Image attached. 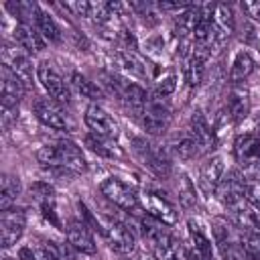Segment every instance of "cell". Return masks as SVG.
I'll return each instance as SVG.
<instances>
[{
    "instance_id": "6da1fadb",
    "label": "cell",
    "mask_w": 260,
    "mask_h": 260,
    "mask_svg": "<svg viewBox=\"0 0 260 260\" xmlns=\"http://www.w3.org/2000/svg\"><path fill=\"white\" fill-rule=\"evenodd\" d=\"M37 160L43 165L63 167L73 173H83L87 169V160L77 144L71 140H59L53 144H45L37 150Z\"/></svg>"
},
{
    "instance_id": "7a4b0ae2",
    "label": "cell",
    "mask_w": 260,
    "mask_h": 260,
    "mask_svg": "<svg viewBox=\"0 0 260 260\" xmlns=\"http://www.w3.org/2000/svg\"><path fill=\"white\" fill-rule=\"evenodd\" d=\"M140 118H142V126L148 134H152V136L162 134L171 124V106H169L167 98L158 95L156 91L148 93Z\"/></svg>"
},
{
    "instance_id": "3957f363",
    "label": "cell",
    "mask_w": 260,
    "mask_h": 260,
    "mask_svg": "<svg viewBox=\"0 0 260 260\" xmlns=\"http://www.w3.org/2000/svg\"><path fill=\"white\" fill-rule=\"evenodd\" d=\"M37 81L43 85V89L49 93L51 100L59 104H69L71 102V91L69 85L65 83L63 75L51 61H41L37 65Z\"/></svg>"
},
{
    "instance_id": "277c9868",
    "label": "cell",
    "mask_w": 260,
    "mask_h": 260,
    "mask_svg": "<svg viewBox=\"0 0 260 260\" xmlns=\"http://www.w3.org/2000/svg\"><path fill=\"white\" fill-rule=\"evenodd\" d=\"M234 156L246 173H260V136L252 132L238 134L234 140Z\"/></svg>"
},
{
    "instance_id": "5b68a950",
    "label": "cell",
    "mask_w": 260,
    "mask_h": 260,
    "mask_svg": "<svg viewBox=\"0 0 260 260\" xmlns=\"http://www.w3.org/2000/svg\"><path fill=\"white\" fill-rule=\"evenodd\" d=\"M2 65H6L26 87V91H30L35 87L32 81V63L26 51H22L18 45H10L4 43L2 45Z\"/></svg>"
},
{
    "instance_id": "8992f818",
    "label": "cell",
    "mask_w": 260,
    "mask_h": 260,
    "mask_svg": "<svg viewBox=\"0 0 260 260\" xmlns=\"http://www.w3.org/2000/svg\"><path fill=\"white\" fill-rule=\"evenodd\" d=\"M100 232L104 234L106 242L110 244L112 250H116L118 254H132L134 252V234L130 232V228L114 217H106L102 221H98Z\"/></svg>"
},
{
    "instance_id": "52a82bcc",
    "label": "cell",
    "mask_w": 260,
    "mask_h": 260,
    "mask_svg": "<svg viewBox=\"0 0 260 260\" xmlns=\"http://www.w3.org/2000/svg\"><path fill=\"white\" fill-rule=\"evenodd\" d=\"M246 177H244V173H240L238 169H234V171H230L228 175H223V179H221V183H219V187H217V197H219V201L232 211V209H238L240 205H244V203H248L246 201V197H244V193H246Z\"/></svg>"
},
{
    "instance_id": "ba28073f",
    "label": "cell",
    "mask_w": 260,
    "mask_h": 260,
    "mask_svg": "<svg viewBox=\"0 0 260 260\" xmlns=\"http://www.w3.org/2000/svg\"><path fill=\"white\" fill-rule=\"evenodd\" d=\"M100 191H102V195L108 201H112L114 205H118L124 211H134V209L140 207V201H138L136 191L130 185H126L124 181H120L118 177L104 179L102 185H100Z\"/></svg>"
},
{
    "instance_id": "9c48e42d",
    "label": "cell",
    "mask_w": 260,
    "mask_h": 260,
    "mask_svg": "<svg viewBox=\"0 0 260 260\" xmlns=\"http://www.w3.org/2000/svg\"><path fill=\"white\" fill-rule=\"evenodd\" d=\"M132 148H134V154L142 160V165H146L158 177H167L171 173V162H169L165 150L156 148L152 142H148L140 136H134L132 138Z\"/></svg>"
},
{
    "instance_id": "30bf717a",
    "label": "cell",
    "mask_w": 260,
    "mask_h": 260,
    "mask_svg": "<svg viewBox=\"0 0 260 260\" xmlns=\"http://www.w3.org/2000/svg\"><path fill=\"white\" fill-rule=\"evenodd\" d=\"M26 228V211L20 207H10L0 213V242L2 248H12L24 234Z\"/></svg>"
},
{
    "instance_id": "8fae6325",
    "label": "cell",
    "mask_w": 260,
    "mask_h": 260,
    "mask_svg": "<svg viewBox=\"0 0 260 260\" xmlns=\"http://www.w3.org/2000/svg\"><path fill=\"white\" fill-rule=\"evenodd\" d=\"M32 112H35L37 120L41 124H45L47 128H53V130H67L69 128V122H67V116L63 112L61 104L55 102V100H51V98H39V100H35Z\"/></svg>"
},
{
    "instance_id": "7c38bea8",
    "label": "cell",
    "mask_w": 260,
    "mask_h": 260,
    "mask_svg": "<svg viewBox=\"0 0 260 260\" xmlns=\"http://www.w3.org/2000/svg\"><path fill=\"white\" fill-rule=\"evenodd\" d=\"M83 122L89 128V134L104 136V138H116V134H118L116 120L98 104H89L87 106V110L83 114Z\"/></svg>"
},
{
    "instance_id": "4fadbf2b",
    "label": "cell",
    "mask_w": 260,
    "mask_h": 260,
    "mask_svg": "<svg viewBox=\"0 0 260 260\" xmlns=\"http://www.w3.org/2000/svg\"><path fill=\"white\" fill-rule=\"evenodd\" d=\"M142 205H144L146 213H148L152 219H156V221H160V223H165V225H175V223L179 221V209H177L169 199H165V197L158 195V193L148 191V193L144 195V199H142Z\"/></svg>"
},
{
    "instance_id": "5bb4252c",
    "label": "cell",
    "mask_w": 260,
    "mask_h": 260,
    "mask_svg": "<svg viewBox=\"0 0 260 260\" xmlns=\"http://www.w3.org/2000/svg\"><path fill=\"white\" fill-rule=\"evenodd\" d=\"M223 173H225V165H223L221 156L215 154V156L205 158V162H201V167H199V177H197L199 189L205 195L215 193L219 183H221V179H223Z\"/></svg>"
},
{
    "instance_id": "9a60e30c",
    "label": "cell",
    "mask_w": 260,
    "mask_h": 260,
    "mask_svg": "<svg viewBox=\"0 0 260 260\" xmlns=\"http://www.w3.org/2000/svg\"><path fill=\"white\" fill-rule=\"evenodd\" d=\"M26 93L24 83L6 67H0V98H2V106L8 108H18V102L22 100V95Z\"/></svg>"
},
{
    "instance_id": "2e32d148",
    "label": "cell",
    "mask_w": 260,
    "mask_h": 260,
    "mask_svg": "<svg viewBox=\"0 0 260 260\" xmlns=\"http://www.w3.org/2000/svg\"><path fill=\"white\" fill-rule=\"evenodd\" d=\"M67 242L71 244L73 250H77V252H81V254H89V256H91V254H95V250H98L95 240H93V236H91L87 223L81 221V219H71V221L67 223Z\"/></svg>"
},
{
    "instance_id": "e0dca14e",
    "label": "cell",
    "mask_w": 260,
    "mask_h": 260,
    "mask_svg": "<svg viewBox=\"0 0 260 260\" xmlns=\"http://www.w3.org/2000/svg\"><path fill=\"white\" fill-rule=\"evenodd\" d=\"M250 91L246 87H240V85H234L228 93V102H225V112L232 120V124H240L248 118L250 114Z\"/></svg>"
},
{
    "instance_id": "ac0fdd59",
    "label": "cell",
    "mask_w": 260,
    "mask_h": 260,
    "mask_svg": "<svg viewBox=\"0 0 260 260\" xmlns=\"http://www.w3.org/2000/svg\"><path fill=\"white\" fill-rule=\"evenodd\" d=\"M14 41L16 45L26 51L28 55H35V53H41L45 49V39L43 35L37 30L35 24H28V22H16L14 24Z\"/></svg>"
},
{
    "instance_id": "d6986e66",
    "label": "cell",
    "mask_w": 260,
    "mask_h": 260,
    "mask_svg": "<svg viewBox=\"0 0 260 260\" xmlns=\"http://www.w3.org/2000/svg\"><path fill=\"white\" fill-rule=\"evenodd\" d=\"M187 132L193 136V140L199 144V148L203 152H207L215 146V132H213V128L209 126V122L205 120V116L201 112H193Z\"/></svg>"
},
{
    "instance_id": "ffe728a7",
    "label": "cell",
    "mask_w": 260,
    "mask_h": 260,
    "mask_svg": "<svg viewBox=\"0 0 260 260\" xmlns=\"http://www.w3.org/2000/svg\"><path fill=\"white\" fill-rule=\"evenodd\" d=\"M69 83H71V87H73L81 98H87V100H91L93 104H95L98 100L104 98L102 87H100L95 81H91L87 75H83L81 71H71V75H69Z\"/></svg>"
},
{
    "instance_id": "44dd1931",
    "label": "cell",
    "mask_w": 260,
    "mask_h": 260,
    "mask_svg": "<svg viewBox=\"0 0 260 260\" xmlns=\"http://www.w3.org/2000/svg\"><path fill=\"white\" fill-rule=\"evenodd\" d=\"M254 65H256V63H254L252 55H250L248 51H240V53L234 57L232 65H230V73H228L230 81H232L234 85L242 83L244 79H248V77L252 75V71H254Z\"/></svg>"
},
{
    "instance_id": "7402d4cb",
    "label": "cell",
    "mask_w": 260,
    "mask_h": 260,
    "mask_svg": "<svg viewBox=\"0 0 260 260\" xmlns=\"http://www.w3.org/2000/svg\"><path fill=\"white\" fill-rule=\"evenodd\" d=\"M205 61L207 57L199 55V53H191L187 59H185V65H183V75H185V81L189 87H197L203 77H205Z\"/></svg>"
},
{
    "instance_id": "603a6c76",
    "label": "cell",
    "mask_w": 260,
    "mask_h": 260,
    "mask_svg": "<svg viewBox=\"0 0 260 260\" xmlns=\"http://www.w3.org/2000/svg\"><path fill=\"white\" fill-rule=\"evenodd\" d=\"M85 144L89 146V150H93L95 154H100L104 158H120L124 154V150L118 146L116 138H104V136L87 134L85 136Z\"/></svg>"
},
{
    "instance_id": "cb8c5ba5",
    "label": "cell",
    "mask_w": 260,
    "mask_h": 260,
    "mask_svg": "<svg viewBox=\"0 0 260 260\" xmlns=\"http://www.w3.org/2000/svg\"><path fill=\"white\" fill-rule=\"evenodd\" d=\"M22 187H20V179L14 175L4 173L2 175V183H0V209H10L14 207L18 195H20Z\"/></svg>"
},
{
    "instance_id": "d4e9b609",
    "label": "cell",
    "mask_w": 260,
    "mask_h": 260,
    "mask_svg": "<svg viewBox=\"0 0 260 260\" xmlns=\"http://www.w3.org/2000/svg\"><path fill=\"white\" fill-rule=\"evenodd\" d=\"M35 26L43 35L45 41H51V43H59L61 41V28H59V24L41 6L37 8V14H35Z\"/></svg>"
},
{
    "instance_id": "484cf974",
    "label": "cell",
    "mask_w": 260,
    "mask_h": 260,
    "mask_svg": "<svg viewBox=\"0 0 260 260\" xmlns=\"http://www.w3.org/2000/svg\"><path fill=\"white\" fill-rule=\"evenodd\" d=\"M213 24L219 30L221 37H230L236 28V18H234V10L230 4H213Z\"/></svg>"
},
{
    "instance_id": "4316f807",
    "label": "cell",
    "mask_w": 260,
    "mask_h": 260,
    "mask_svg": "<svg viewBox=\"0 0 260 260\" xmlns=\"http://www.w3.org/2000/svg\"><path fill=\"white\" fill-rule=\"evenodd\" d=\"M171 146H173V152H175L179 158H183V160H193V158H197V156L203 154V150L199 148V144L193 140V136H191L189 132L181 134Z\"/></svg>"
},
{
    "instance_id": "83f0119b",
    "label": "cell",
    "mask_w": 260,
    "mask_h": 260,
    "mask_svg": "<svg viewBox=\"0 0 260 260\" xmlns=\"http://www.w3.org/2000/svg\"><path fill=\"white\" fill-rule=\"evenodd\" d=\"M177 195H179V203H181L185 209H191V207H195V203H197L195 185L191 183V179H189L187 175H181V179H179V185H177Z\"/></svg>"
},
{
    "instance_id": "f1b7e54d",
    "label": "cell",
    "mask_w": 260,
    "mask_h": 260,
    "mask_svg": "<svg viewBox=\"0 0 260 260\" xmlns=\"http://www.w3.org/2000/svg\"><path fill=\"white\" fill-rule=\"evenodd\" d=\"M30 195L41 203V205H49L55 203V189L47 183H35L30 187Z\"/></svg>"
},
{
    "instance_id": "f546056e",
    "label": "cell",
    "mask_w": 260,
    "mask_h": 260,
    "mask_svg": "<svg viewBox=\"0 0 260 260\" xmlns=\"http://www.w3.org/2000/svg\"><path fill=\"white\" fill-rule=\"evenodd\" d=\"M248 205L260 211V179H248L246 181V193H244Z\"/></svg>"
},
{
    "instance_id": "4dcf8cb0",
    "label": "cell",
    "mask_w": 260,
    "mask_h": 260,
    "mask_svg": "<svg viewBox=\"0 0 260 260\" xmlns=\"http://www.w3.org/2000/svg\"><path fill=\"white\" fill-rule=\"evenodd\" d=\"M175 85H177V77H175V73H167V75H162V77H156V93L158 95H169V93H173L175 91Z\"/></svg>"
},
{
    "instance_id": "1f68e13d",
    "label": "cell",
    "mask_w": 260,
    "mask_h": 260,
    "mask_svg": "<svg viewBox=\"0 0 260 260\" xmlns=\"http://www.w3.org/2000/svg\"><path fill=\"white\" fill-rule=\"evenodd\" d=\"M65 10H69L73 16H89V10H91V2H85V0H77V2H65L63 4Z\"/></svg>"
},
{
    "instance_id": "d6a6232c",
    "label": "cell",
    "mask_w": 260,
    "mask_h": 260,
    "mask_svg": "<svg viewBox=\"0 0 260 260\" xmlns=\"http://www.w3.org/2000/svg\"><path fill=\"white\" fill-rule=\"evenodd\" d=\"M242 10L246 12V16L254 22L260 24V0H252V2H242Z\"/></svg>"
},
{
    "instance_id": "836d02e7",
    "label": "cell",
    "mask_w": 260,
    "mask_h": 260,
    "mask_svg": "<svg viewBox=\"0 0 260 260\" xmlns=\"http://www.w3.org/2000/svg\"><path fill=\"white\" fill-rule=\"evenodd\" d=\"M185 256H187V260H207L191 242H189V246H185Z\"/></svg>"
},
{
    "instance_id": "e575fe53",
    "label": "cell",
    "mask_w": 260,
    "mask_h": 260,
    "mask_svg": "<svg viewBox=\"0 0 260 260\" xmlns=\"http://www.w3.org/2000/svg\"><path fill=\"white\" fill-rule=\"evenodd\" d=\"M18 260H41V258H39V254H37L35 250H30V248H20V250H18Z\"/></svg>"
},
{
    "instance_id": "d590c367",
    "label": "cell",
    "mask_w": 260,
    "mask_h": 260,
    "mask_svg": "<svg viewBox=\"0 0 260 260\" xmlns=\"http://www.w3.org/2000/svg\"><path fill=\"white\" fill-rule=\"evenodd\" d=\"M256 128H258V132H260V114L256 116Z\"/></svg>"
}]
</instances>
